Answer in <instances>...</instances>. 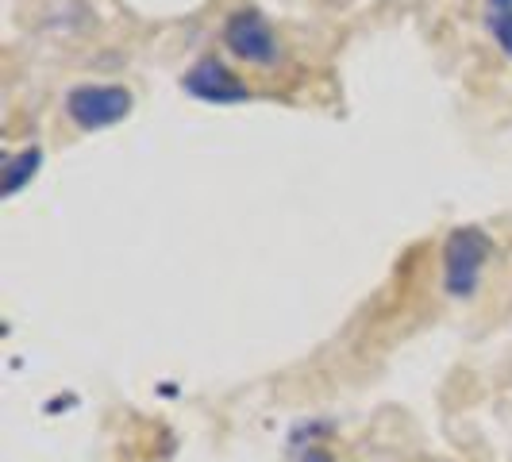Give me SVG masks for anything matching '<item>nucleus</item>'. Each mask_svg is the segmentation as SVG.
I'll use <instances>...</instances> for the list:
<instances>
[{
    "label": "nucleus",
    "mask_w": 512,
    "mask_h": 462,
    "mask_svg": "<svg viewBox=\"0 0 512 462\" xmlns=\"http://www.w3.org/2000/svg\"><path fill=\"white\" fill-rule=\"evenodd\" d=\"M489 255H493V239L482 228L466 224L455 228L443 243V289L447 297H474L482 285V270H486Z\"/></svg>",
    "instance_id": "f257e3e1"
},
{
    "label": "nucleus",
    "mask_w": 512,
    "mask_h": 462,
    "mask_svg": "<svg viewBox=\"0 0 512 462\" xmlns=\"http://www.w3.org/2000/svg\"><path fill=\"white\" fill-rule=\"evenodd\" d=\"M135 108L128 85H74L66 93V116L81 131H104L124 124Z\"/></svg>",
    "instance_id": "f03ea898"
},
{
    "label": "nucleus",
    "mask_w": 512,
    "mask_h": 462,
    "mask_svg": "<svg viewBox=\"0 0 512 462\" xmlns=\"http://www.w3.org/2000/svg\"><path fill=\"white\" fill-rule=\"evenodd\" d=\"M224 47L247 66H278L282 39L258 8H235L224 24Z\"/></svg>",
    "instance_id": "7ed1b4c3"
},
{
    "label": "nucleus",
    "mask_w": 512,
    "mask_h": 462,
    "mask_svg": "<svg viewBox=\"0 0 512 462\" xmlns=\"http://www.w3.org/2000/svg\"><path fill=\"white\" fill-rule=\"evenodd\" d=\"M181 85H185L189 97H197V101H205V104H243L255 97L220 58H201V62H193V66L185 70V77H181Z\"/></svg>",
    "instance_id": "20e7f679"
},
{
    "label": "nucleus",
    "mask_w": 512,
    "mask_h": 462,
    "mask_svg": "<svg viewBox=\"0 0 512 462\" xmlns=\"http://www.w3.org/2000/svg\"><path fill=\"white\" fill-rule=\"evenodd\" d=\"M39 166H43V147H24V151L8 154L4 158V174H0V193L4 197H16L24 185L35 181Z\"/></svg>",
    "instance_id": "39448f33"
},
{
    "label": "nucleus",
    "mask_w": 512,
    "mask_h": 462,
    "mask_svg": "<svg viewBox=\"0 0 512 462\" xmlns=\"http://www.w3.org/2000/svg\"><path fill=\"white\" fill-rule=\"evenodd\" d=\"M489 35L497 39V47H501V54H509L512 58V8H493L489 12Z\"/></svg>",
    "instance_id": "423d86ee"
},
{
    "label": "nucleus",
    "mask_w": 512,
    "mask_h": 462,
    "mask_svg": "<svg viewBox=\"0 0 512 462\" xmlns=\"http://www.w3.org/2000/svg\"><path fill=\"white\" fill-rule=\"evenodd\" d=\"M297 462H335V455L324 447V443H308V447H301Z\"/></svg>",
    "instance_id": "0eeeda50"
},
{
    "label": "nucleus",
    "mask_w": 512,
    "mask_h": 462,
    "mask_svg": "<svg viewBox=\"0 0 512 462\" xmlns=\"http://www.w3.org/2000/svg\"><path fill=\"white\" fill-rule=\"evenodd\" d=\"M493 8H512V0H489Z\"/></svg>",
    "instance_id": "6e6552de"
}]
</instances>
